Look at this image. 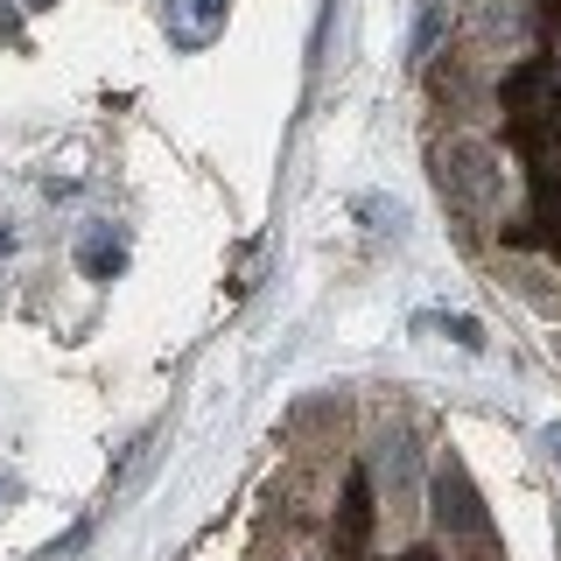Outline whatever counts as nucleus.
Segmentation results:
<instances>
[{"instance_id": "obj_9", "label": "nucleus", "mask_w": 561, "mask_h": 561, "mask_svg": "<svg viewBox=\"0 0 561 561\" xmlns=\"http://www.w3.org/2000/svg\"><path fill=\"white\" fill-rule=\"evenodd\" d=\"M84 548H92V519H78L64 540H49V548L35 554V561H70V554H84Z\"/></svg>"}, {"instance_id": "obj_11", "label": "nucleus", "mask_w": 561, "mask_h": 561, "mask_svg": "<svg viewBox=\"0 0 561 561\" xmlns=\"http://www.w3.org/2000/svg\"><path fill=\"white\" fill-rule=\"evenodd\" d=\"M540 449H548L554 463H561V428H548V435H540Z\"/></svg>"}, {"instance_id": "obj_13", "label": "nucleus", "mask_w": 561, "mask_h": 561, "mask_svg": "<svg viewBox=\"0 0 561 561\" xmlns=\"http://www.w3.org/2000/svg\"><path fill=\"white\" fill-rule=\"evenodd\" d=\"M0 28H14V22H8V8H0Z\"/></svg>"}, {"instance_id": "obj_10", "label": "nucleus", "mask_w": 561, "mask_h": 561, "mask_svg": "<svg viewBox=\"0 0 561 561\" xmlns=\"http://www.w3.org/2000/svg\"><path fill=\"white\" fill-rule=\"evenodd\" d=\"M443 330H449L463 351H484V323H478V316H443Z\"/></svg>"}, {"instance_id": "obj_4", "label": "nucleus", "mask_w": 561, "mask_h": 561, "mask_svg": "<svg viewBox=\"0 0 561 561\" xmlns=\"http://www.w3.org/2000/svg\"><path fill=\"white\" fill-rule=\"evenodd\" d=\"M470 22H478L491 43H499V35H519L526 28V0H470Z\"/></svg>"}, {"instance_id": "obj_7", "label": "nucleus", "mask_w": 561, "mask_h": 561, "mask_svg": "<svg viewBox=\"0 0 561 561\" xmlns=\"http://www.w3.org/2000/svg\"><path fill=\"white\" fill-rule=\"evenodd\" d=\"M119 260H127V253H119V239H105V232H92V239L78 245V267L92 274V280H113V274H119Z\"/></svg>"}, {"instance_id": "obj_8", "label": "nucleus", "mask_w": 561, "mask_h": 561, "mask_svg": "<svg viewBox=\"0 0 561 561\" xmlns=\"http://www.w3.org/2000/svg\"><path fill=\"white\" fill-rule=\"evenodd\" d=\"M435 43H443V0H421V22H414V64H428L435 57Z\"/></svg>"}, {"instance_id": "obj_14", "label": "nucleus", "mask_w": 561, "mask_h": 561, "mask_svg": "<svg viewBox=\"0 0 561 561\" xmlns=\"http://www.w3.org/2000/svg\"><path fill=\"white\" fill-rule=\"evenodd\" d=\"M554 365H561V337H554Z\"/></svg>"}, {"instance_id": "obj_5", "label": "nucleus", "mask_w": 561, "mask_h": 561, "mask_svg": "<svg viewBox=\"0 0 561 561\" xmlns=\"http://www.w3.org/2000/svg\"><path fill=\"white\" fill-rule=\"evenodd\" d=\"M379 478H386V491L414 484V443L408 435H379Z\"/></svg>"}, {"instance_id": "obj_12", "label": "nucleus", "mask_w": 561, "mask_h": 561, "mask_svg": "<svg viewBox=\"0 0 561 561\" xmlns=\"http://www.w3.org/2000/svg\"><path fill=\"white\" fill-rule=\"evenodd\" d=\"M28 8H57V0H28Z\"/></svg>"}, {"instance_id": "obj_2", "label": "nucleus", "mask_w": 561, "mask_h": 561, "mask_svg": "<svg viewBox=\"0 0 561 561\" xmlns=\"http://www.w3.org/2000/svg\"><path fill=\"white\" fill-rule=\"evenodd\" d=\"M428 499H435V526H443L449 540L484 534V505H478V491H470L463 463H443V470H435V478H428Z\"/></svg>"}, {"instance_id": "obj_3", "label": "nucleus", "mask_w": 561, "mask_h": 561, "mask_svg": "<svg viewBox=\"0 0 561 561\" xmlns=\"http://www.w3.org/2000/svg\"><path fill=\"white\" fill-rule=\"evenodd\" d=\"M162 22H169V35H175V43H190V49H197L204 35L225 22V0H190V8H169Z\"/></svg>"}, {"instance_id": "obj_1", "label": "nucleus", "mask_w": 561, "mask_h": 561, "mask_svg": "<svg viewBox=\"0 0 561 561\" xmlns=\"http://www.w3.org/2000/svg\"><path fill=\"white\" fill-rule=\"evenodd\" d=\"M443 190L463 210H499L505 204V154L491 140H449L443 154Z\"/></svg>"}, {"instance_id": "obj_6", "label": "nucleus", "mask_w": 561, "mask_h": 561, "mask_svg": "<svg viewBox=\"0 0 561 561\" xmlns=\"http://www.w3.org/2000/svg\"><path fill=\"white\" fill-rule=\"evenodd\" d=\"M365 534H373V484L351 478V499H344V548H358Z\"/></svg>"}]
</instances>
